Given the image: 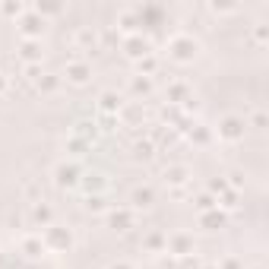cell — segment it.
I'll return each instance as SVG.
<instances>
[{"label":"cell","instance_id":"obj_2","mask_svg":"<svg viewBox=\"0 0 269 269\" xmlns=\"http://www.w3.org/2000/svg\"><path fill=\"white\" fill-rule=\"evenodd\" d=\"M0 86H3V83H0Z\"/></svg>","mask_w":269,"mask_h":269},{"label":"cell","instance_id":"obj_1","mask_svg":"<svg viewBox=\"0 0 269 269\" xmlns=\"http://www.w3.org/2000/svg\"><path fill=\"white\" fill-rule=\"evenodd\" d=\"M70 76H73L76 83H83V80H86V67H80V64H76V67H70Z\"/></svg>","mask_w":269,"mask_h":269}]
</instances>
